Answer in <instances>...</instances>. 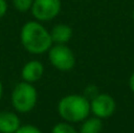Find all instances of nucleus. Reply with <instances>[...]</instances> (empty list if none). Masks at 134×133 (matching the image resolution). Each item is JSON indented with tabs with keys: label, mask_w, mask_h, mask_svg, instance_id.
<instances>
[{
	"label": "nucleus",
	"mask_w": 134,
	"mask_h": 133,
	"mask_svg": "<svg viewBox=\"0 0 134 133\" xmlns=\"http://www.w3.org/2000/svg\"><path fill=\"white\" fill-rule=\"evenodd\" d=\"M102 130V121L100 118H86L81 125L80 133H100Z\"/></svg>",
	"instance_id": "nucleus-10"
},
{
	"label": "nucleus",
	"mask_w": 134,
	"mask_h": 133,
	"mask_svg": "<svg viewBox=\"0 0 134 133\" xmlns=\"http://www.w3.org/2000/svg\"><path fill=\"white\" fill-rule=\"evenodd\" d=\"M42 74H44V65L38 60H31L26 63L21 70L23 81L30 82V84L40 80Z\"/></svg>",
	"instance_id": "nucleus-7"
},
{
	"label": "nucleus",
	"mask_w": 134,
	"mask_h": 133,
	"mask_svg": "<svg viewBox=\"0 0 134 133\" xmlns=\"http://www.w3.org/2000/svg\"><path fill=\"white\" fill-rule=\"evenodd\" d=\"M2 93H4V87H2V82H1V80H0V100H1V98H2Z\"/></svg>",
	"instance_id": "nucleus-16"
},
{
	"label": "nucleus",
	"mask_w": 134,
	"mask_h": 133,
	"mask_svg": "<svg viewBox=\"0 0 134 133\" xmlns=\"http://www.w3.org/2000/svg\"><path fill=\"white\" fill-rule=\"evenodd\" d=\"M14 133H42L38 127L33 126V125H25V126H20Z\"/></svg>",
	"instance_id": "nucleus-13"
},
{
	"label": "nucleus",
	"mask_w": 134,
	"mask_h": 133,
	"mask_svg": "<svg viewBox=\"0 0 134 133\" xmlns=\"http://www.w3.org/2000/svg\"><path fill=\"white\" fill-rule=\"evenodd\" d=\"M52 133H78L69 123H58L52 130Z\"/></svg>",
	"instance_id": "nucleus-11"
},
{
	"label": "nucleus",
	"mask_w": 134,
	"mask_h": 133,
	"mask_svg": "<svg viewBox=\"0 0 134 133\" xmlns=\"http://www.w3.org/2000/svg\"><path fill=\"white\" fill-rule=\"evenodd\" d=\"M91 112V103L83 96L68 94L58 104V113L67 123L83 121Z\"/></svg>",
	"instance_id": "nucleus-2"
},
{
	"label": "nucleus",
	"mask_w": 134,
	"mask_h": 133,
	"mask_svg": "<svg viewBox=\"0 0 134 133\" xmlns=\"http://www.w3.org/2000/svg\"><path fill=\"white\" fill-rule=\"evenodd\" d=\"M91 103V112L95 117L104 119L109 118L114 114L116 110V103L114 98L106 93H98L92 98Z\"/></svg>",
	"instance_id": "nucleus-6"
},
{
	"label": "nucleus",
	"mask_w": 134,
	"mask_h": 133,
	"mask_svg": "<svg viewBox=\"0 0 134 133\" xmlns=\"http://www.w3.org/2000/svg\"><path fill=\"white\" fill-rule=\"evenodd\" d=\"M12 105L16 112L27 113L35 107L38 101V92L32 84L21 81L15 85L12 91Z\"/></svg>",
	"instance_id": "nucleus-3"
},
{
	"label": "nucleus",
	"mask_w": 134,
	"mask_h": 133,
	"mask_svg": "<svg viewBox=\"0 0 134 133\" xmlns=\"http://www.w3.org/2000/svg\"><path fill=\"white\" fill-rule=\"evenodd\" d=\"M133 20H134V9H133Z\"/></svg>",
	"instance_id": "nucleus-17"
},
{
	"label": "nucleus",
	"mask_w": 134,
	"mask_h": 133,
	"mask_svg": "<svg viewBox=\"0 0 134 133\" xmlns=\"http://www.w3.org/2000/svg\"><path fill=\"white\" fill-rule=\"evenodd\" d=\"M130 88H131V91L134 93V72L131 74V77H130Z\"/></svg>",
	"instance_id": "nucleus-15"
},
{
	"label": "nucleus",
	"mask_w": 134,
	"mask_h": 133,
	"mask_svg": "<svg viewBox=\"0 0 134 133\" xmlns=\"http://www.w3.org/2000/svg\"><path fill=\"white\" fill-rule=\"evenodd\" d=\"M12 2H13L14 8L21 13L30 11L33 5V0H12Z\"/></svg>",
	"instance_id": "nucleus-12"
},
{
	"label": "nucleus",
	"mask_w": 134,
	"mask_h": 133,
	"mask_svg": "<svg viewBox=\"0 0 134 133\" xmlns=\"http://www.w3.org/2000/svg\"><path fill=\"white\" fill-rule=\"evenodd\" d=\"M20 41L24 48L32 54H42L48 52L53 45L51 33L41 25L40 21H28L23 26Z\"/></svg>",
	"instance_id": "nucleus-1"
},
{
	"label": "nucleus",
	"mask_w": 134,
	"mask_h": 133,
	"mask_svg": "<svg viewBox=\"0 0 134 133\" xmlns=\"http://www.w3.org/2000/svg\"><path fill=\"white\" fill-rule=\"evenodd\" d=\"M7 12V1L6 0H0V19L6 14Z\"/></svg>",
	"instance_id": "nucleus-14"
},
{
	"label": "nucleus",
	"mask_w": 134,
	"mask_h": 133,
	"mask_svg": "<svg viewBox=\"0 0 134 133\" xmlns=\"http://www.w3.org/2000/svg\"><path fill=\"white\" fill-rule=\"evenodd\" d=\"M48 59L57 70L63 72L71 71L75 65L74 53L65 44H55L54 46L52 45L48 49Z\"/></svg>",
	"instance_id": "nucleus-4"
},
{
	"label": "nucleus",
	"mask_w": 134,
	"mask_h": 133,
	"mask_svg": "<svg viewBox=\"0 0 134 133\" xmlns=\"http://www.w3.org/2000/svg\"><path fill=\"white\" fill-rule=\"evenodd\" d=\"M20 127V119L13 112H0V133H14Z\"/></svg>",
	"instance_id": "nucleus-8"
},
{
	"label": "nucleus",
	"mask_w": 134,
	"mask_h": 133,
	"mask_svg": "<svg viewBox=\"0 0 134 133\" xmlns=\"http://www.w3.org/2000/svg\"><path fill=\"white\" fill-rule=\"evenodd\" d=\"M49 33H51V38L53 42H55V44H66L71 40L73 31L68 25L59 24V25L54 26Z\"/></svg>",
	"instance_id": "nucleus-9"
},
{
	"label": "nucleus",
	"mask_w": 134,
	"mask_h": 133,
	"mask_svg": "<svg viewBox=\"0 0 134 133\" xmlns=\"http://www.w3.org/2000/svg\"><path fill=\"white\" fill-rule=\"evenodd\" d=\"M60 0H33L31 12L38 21H49L60 13Z\"/></svg>",
	"instance_id": "nucleus-5"
}]
</instances>
